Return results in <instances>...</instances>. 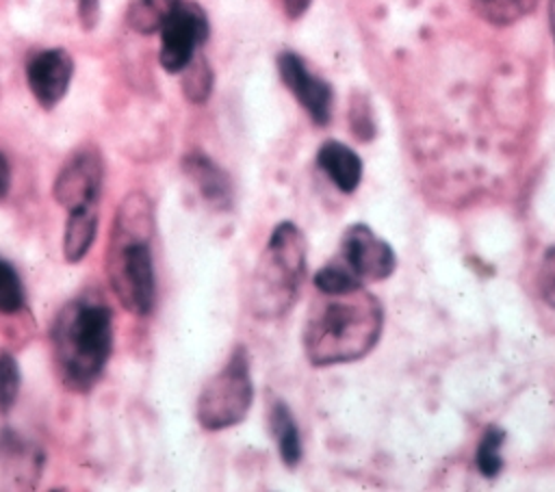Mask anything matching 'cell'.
Wrapping results in <instances>:
<instances>
[{
  "label": "cell",
  "mask_w": 555,
  "mask_h": 492,
  "mask_svg": "<svg viewBox=\"0 0 555 492\" xmlns=\"http://www.w3.org/2000/svg\"><path fill=\"white\" fill-rule=\"evenodd\" d=\"M540 0H470L473 11L492 26H509L529 15Z\"/></svg>",
  "instance_id": "obj_17"
},
{
  "label": "cell",
  "mask_w": 555,
  "mask_h": 492,
  "mask_svg": "<svg viewBox=\"0 0 555 492\" xmlns=\"http://www.w3.org/2000/svg\"><path fill=\"white\" fill-rule=\"evenodd\" d=\"M503 442H505V431L496 425H490V427H486V431L477 444L475 464H477L479 472L488 479H494L503 468V457H501Z\"/></svg>",
  "instance_id": "obj_19"
},
{
  "label": "cell",
  "mask_w": 555,
  "mask_h": 492,
  "mask_svg": "<svg viewBox=\"0 0 555 492\" xmlns=\"http://www.w3.org/2000/svg\"><path fill=\"white\" fill-rule=\"evenodd\" d=\"M50 340L61 384L72 392H89L113 351V312L93 295L74 297L59 310Z\"/></svg>",
  "instance_id": "obj_3"
},
{
  "label": "cell",
  "mask_w": 555,
  "mask_h": 492,
  "mask_svg": "<svg viewBox=\"0 0 555 492\" xmlns=\"http://www.w3.org/2000/svg\"><path fill=\"white\" fill-rule=\"evenodd\" d=\"M538 290L544 303L555 310V245L548 247L542 256V262L538 269Z\"/></svg>",
  "instance_id": "obj_22"
},
{
  "label": "cell",
  "mask_w": 555,
  "mask_h": 492,
  "mask_svg": "<svg viewBox=\"0 0 555 492\" xmlns=\"http://www.w3.org/2000/svg\"><path fill=\"white\" fill-rule=\"evenodd\" d=\"M395 264L392 247L366 223H353L345 230L336 258L314 273V286L321 293H347L386 280Z\"/></svg>",
  "instance_id": "obj_5"
},
{
  "label": "cell",
  "mask_w": 555,
  "mask_h": 492,
  "mask_svg": "<svg viewBox=\"0 0 555 492\" xmlns=\"http://www.w3.org/2000/svg\"><path fill=\"white\" fill-rule=\"evenodd\" d=\"M178 2L180 0H132L126 11V22L139 35H154Z\"/></svg>",
  "instance_id": "obj_16"
},
{
  "label": "cell",
  "mask_w": 555,
  "mask_h": 492,
  "mask_svg": "<svg viewBox=\"0 0 555 492\" xmlns=\"http://www.w3.org/2000/svg\"><path fill=\"white\" fill-rule=\"evenodd\" d=\"M104 182V163L95 145H82L69 154L56 173L52 195L65 210L98 208Z\"/></svg>",
  "instance_id": "obj_8"
},
{
  "label": "cell",
  "mask_w": 555,
  "mask_h": 492,
  "mask_svg": "<svg viewBox=\"0 0 555 492\" xmlns=\"http://www.w3.org/2000/svg\"><path fill=\"white\" fill-rule=\"evenodd\" d=\"M282 7L291 20H297L299 15L306 13V9L310 7V0H282Z\"/></svg>",
  "instance_id": "obj_26"
},
{
  "label": "cell",
  "mask_w": 555,
  "mask_h": 492,
  "mask_svg": "<svg viewBox=\"0 0 555 492\" xmlns=\"http://www.w3.org/2000/svg\"><path fill=\"white\" fill-rule=\"evenodd\" d=\"M269 427H271V433L275 438L282 462L286 466L295 468L301 459V438H299L297 423H295V418H293V414H291V410L284 401H275L271 405Z\"/></svg>",
  "instance_id": "obj_15"
},
{
  "label": "cell",
  "mask_w": 555,
  "mask_h": 492,
  "mask_svg": "<svg viewBox=\"0 0 555 492\" xmlns=\"http://www.w3.org/2000/svg\"><path fill=\"white\" fill-rule=\"evenodd\" d=\"M20 386H22V373L20 364L13 353L0 351V412L7 414L17 397H20Z\"/></svg>",
  "instance_id": "obj_21"
},
{
  "label": "cell",
  "mask_w": 555,
  "mask_h": 492,
  "mask_svg": "<svg viewBox=\"0 0 555 492\" xmlns=\"http://www.w3.org/2000/svg\"><path fill=\"white\" fill-rule=\"evenodd\" d=\"M46 455L13 429L0 431V490H35Z\"/></svg>",
  "instance_id": "obj_10"
},
{
  "label": "cell",
  "mask_w": 555,
  "mask_h": 492,
  "mask_svg": "<svg viewBox=\"0 0 555 492\" xmlns=\"http://www.w3.org/2000/svg\"><path fill=\"white\" fill-rule=\"evenodd\" d=\"M26 306V293L20 273L0 258V314H15Z\"/></svg>",
  "instance_id": "obj_20"
},
{
  "label": "cell",
  "mask_w": 555,
  "mask_h": 492,
  "mask_svg": "<svg viewBox=\"0 0 555 492\" xmlns=\"http://www.w3.org/2000/svg\"><path fill=\"white\" fill-rule=\"evenodd\" d=\"M548 24H551V35L555 43V0H548Z\"/></svg>",
  "instance_id": "obj_27"
},
{
  "label": "cell",
  "mask_w": 555,
  "mask_h": 492,
  "mask_svg": "<svg viewBox=\"0 0 555 492\" xmlns=\"http://www.w3.org/2000/svg\"><path fill=\"white\" fill-rule=\"evenodd\" d=\"M306 273V241L293 221L273 228L251 275L249 306L258 319H278L295 303Z\"/></svg>",
  "instance_id": "obj_4"
},
{
  "label": "cell",
  "mask_w": 555,
  "mask_h": 492,
  "mask_svg": "<svg viewBox=\"0 0 555 492\" xmlns=\"http://www.w3.org/2000/svg\"><path fill=\"white\" fill-rule=\"evenodd\" d=\"M182 171L212 208L225 210L232 204V182L228 173L204 152L193 150L182 158Z\"/></svg>",
  "instance_id": "obj_12"
},
{
  "label": "cell",
  "mask_w": 555,
  "mask_h": 492,
  "mask_svg": "<svg viewBox=\"0 0 555 492\" xmlns=\"http://www.w3.org/2000/svg\"><path fill=\"white\" fill-rule=\"evenodd\" d=\"M180 74H182L184 98L193 104H204L212 91V69H210L206 56L195 54L191 59V63Z\"/></svg>",
  "instance_id": "obj_18"
},
{
  "label": "cell",
  "mask_w": 555,
  "mask_h": 492,
  "mask_svg": "<svg viewBox=\"0 0 555 492\" xmlns=\"http://www.w3.org/2000/svg\"><path fill=\"white\" fill-rule=\"evenodd\" d=\"M317 165L343 193H353L362 178L360 156L340 141H325L317 152Z\"/></svg>",
  "instance_id": "obj_13"
},
{
  "label": "cell",
  "mask_w": 555,
  "mask_h": 492,
  "mask_svg": "<svg viewBox=\"0 0 555 492\" xmlns=\"http://www.w3.org/2000/svg\"><path fill=\"white\" fill-rule=\"evenodd\" d=\"M278 72L284 80V85L291 89V93L297 98V102L308 111L314 124L325 126L332 117V87L310 74L306 63L295 52H280L278 56Z\"/></svg>",
  "instance_id": "obj_11"
},
{
  "label": "cell",
  "mask_w": 555,
  "mask_h": 492,
  "mask_svg": "<svg viewBox=\"0 0 555 492\" xmlns=\"http://www.w3.org/2000/svg\"><path fill=\"white\" fill-rule=\"evenodd\" d=\"M98 234V208H76L67 210L63 230V258L69 264L80 262Z\"/></svg>",
  "instance_id": "obj_14"
},
{
  "label": "cell",
  "mask_w": 555,
  "mask_h": 492,
  "mask_svg": "<svg viewBox=\"0 0 555 492\" xmlns=\"http://www.w3.org/2000/svg\"><path fill=\"white\" fill-rule=\"evenodd\" d=\"M78 20L82 30H93L100 20V0H78Z\"/></svg>",
  "instance_id": "obj_24"
},
{
  "label": "cell",
  "mask_w": 555,
  "mask_h": 492,
  "mask_svg": "<svg viewBox=\"0 0 555 492\" xmlns=\"http://www.w3.org/2000/svg\"><path fill=\"white\" fill-rule=\"evenodd\" d=\"M74 76V59L63 48H46L30 54L26 80L33 98L46 111H52L67 93Z\"/></svg>",
  "instance_id": "obj_9"
},
{
  "label": "cell",
  "mask_w": 555,
  "mask_h": 492,
  "mask_svg": "<svg viewBox=\"0 0 555 492\" xmlns=\"http://www.w3.org/2000/svg\"><path fill=\"white\" fill-rule=\"evenodd\" d=\"M304 325V351L314 366L364 358L382 334L384 312L364 286L347 293H321Z\"/></svg>",
  "instance_id": "obj_1"
},
{
  "label": "cell",
  "mask_w": 555,
  "mask_h": 492,
  "mask_svg": "<svg viewBox=\"0 0 555 492\" xmlns=\"http://www.w3.org/2000/svg\"><path fill=\"white\" fill-rule=\"evenodd\" d=\"M254 401L249 355L245 347H236L217 375H212L197 397L195 416L208 431L238 425Z\"/></svg>",
  "instance_id": "obj_6"
},
{
  "label": "cell",
  "mask_w": 555,
  "mask_h": 492,
  "mask_svg": "<svg viewBox=\"0 0 555 492\" xmlns=\"http://www.w3.org/2000/svg\"><path fill=\"white\" fill-rule=\"evenodd\" d=\"M351 130L362 141L373 137V121H371V113H369L366 102L353 100V104H351Z\"/></svg>",
  "instance_id": "obj_23"
},
{
  "label": "cell",
  "mask_w": 555,
  "mask_h": 492,
  "mask_svg": "<svg viewBox=\"0 0 555 492\" xmlns=\"http://www.w3.org/2000/svg\"><path fill=\"white\" fill-rule=\"evenodd\" d=\"M9 191H11V163L7 154L0 150V202L7 199Z\"/></svg>",
  "instance_id": "obj_25"
},
{
  "label": "cell",
  "mask_w": 555,
  "mask_h": 492,
  "mask_svg": "<svg viewBox=\"0 0 555 492\" xmlns=\"http://www.w3.org/2000/svg\"><path fill=\"white\" fill-rule=\"evenodd\" d=\"M158 33V61L163 69L169 74H180L197 54V48L208 39L210 24L206 11L197 2L180 0Z\"/></svg>",
  "instance_id": "obj_7"
},
{
  "label": "cell",
  "mask_w": 555,
  "mask_h": 492,
  "mask_svg": "<svg viewBox=\"0 0 555 492\" xmlns=\"http://www.w3.org/2000/svg\"><path fill=\"white\" fill-rule=\"evenodd\" d=\"M154 208L145 193H128L115 212L106 275L119 303L134 316H147L154 310L156 277L152 260Z\"/></svg>",
  "instance_id": "obj_2"
}]
</instances>
